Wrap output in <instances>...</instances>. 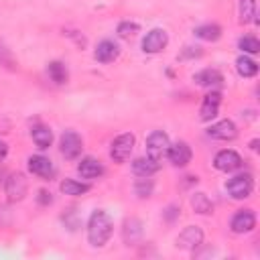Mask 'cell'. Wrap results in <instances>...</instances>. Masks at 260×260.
<instances>
[{
  "label": "cell",
  "mask_w": 260,
  "mask_h": 260,
  "mask_svg": "<svg viewBox=\"0 0 260 260\" xmlns=\"http://www.w3.org/2000/svg\"><path fill=\"white\" fill-rule=\"evenodd\" d=\"M28 171L37 177H41L43 181H51L55 177V165L43 156V154H32L28 156Z\"/></svg>",
  "instance_id": "7"
},
{
  "label": "cell",
  "mask_w": 260,
  "mask_h": 260,
  "mask_svg": "<svg viewBox=\"0 0 260 260\" xmlns=\"http://www.w3.org/2000/svg\"><path fill=\"white\" fill-rule=\"evenodd\" d=\"M134 134L130 132H124L120 136H116L112 140V146H110V156L114 158V162H126L134 150Z\"/></svg>",
  "instance_id": "2"
},
{
  "label": "cell",
  "mask_w": 260,
  "mask_h": 260,
  "mask_svg": "<svg viewBox=\"0 0 260 260\" xmlns=\"http://www.w3.org/2000/svg\"><path fill=\"white\" fill-rule=\"evenodd\" d=\"M169 37L162 28H152L150 32H146V37L142 39V51L144 53H158L167 47Z\"/></svg>",
  "instance_id": "10"
},
{
  "label": "cell",
  "mask_w": 260,
  "mask_h": 260,
  "mask_svg": "<svg viewBox=\"0 0 260 260\" xmlns=\"http://www.w3.org/2000/svg\"><path fill=\"white\" fill-rule=\"evenodd\" d=\"M39 203H41V205H49V203H53L51 193L45 191V189H41V191H39Z\"/></svg>",
  "instance_id": "31"
},
{
  "label": "cell",
  "mask_w": 260,
  "mask_h": 260,
  "mask_svg": "<svg viewBox=\"0 0 260 260\" xmlns=\"http://www.w3.org/2000/svg\"><path fill=\"white\" fill-rule=\"evenodd\" d=\"M232 232L234 234H248L256 228V215L252 209H240L234 217H232Z\"/></svg>",
  "instance_id": "9"
},
{
  "label": "cell",
  "mask_w": 260,
  "mask_h": 260,
  "mask_svg": "<svg viewBox=\"0 0 260 260\" xmlns=\"http://www.w3.org/2000/svg\"><path fill=\"white\" fill-rule=\"evenodd\" d=\"M0 65H6V67H14V61H12V55L10 51L0 43Z\"/></svg>",
  "instance_id": "30"
},
{
  "label": "cell",
  "mask_w": 260,
  "mask_h": 260,
  "mask_svg": "<svg viewBox=\"0 0 260 260\" xmlns=\"http://www.w3.org/2000/svg\"><path fill=\"white\" fill-rule=\"evenodd\" d=\"M238 47H240L244 53H250V55H254V53L260 51V43H258V39H256V37H250V35L242 37V39L238 41Z\"/></svg>",
  "instance_id": "27"
},
{
  "label": "cell",
  "mask_w": 260,
  "mask_h": 260,
  "mask_svg": "<svg viewBox=\"0 0 260 260\" xmlns=\"http://www.w3.org/2000/svg\"><path fill=\"white\" fill-rule=\"evenodd\" d=\"M26 191H28V181H26V177H24L22 173H12V175L6 179L4 193H6L8 201H12V203H14V201L24 199Z\"/></svg>",
  "instance_id": "5"
},
{
  "label": "cell",
  "mask_w": 260,
  "mask_h": 260,
  "mask_svg": "<svg viewBox=\"0 0 260 260\" xmlns=\"http://www.w3.org/2000/svg\"><path fill=\"white\" fill-rule=\"evenodd\" d=\"M136 195L138 197H148L150 193H152V183L148 181V177H144V179H140L138 183H136Z\"/></svg>",
  "instance_id": "29"
},
{
  "label": "cell",
  "mask_w": 260,
  "mask_h": 260,
  "mask_svg": "<svg viewBox=\"0 0 260 260\" xmlns=\"http://www.w3.org/2000/svg\"><path fill=\"white\" fill-rule=\"evenodd\" d=\"M219 104H221V93L219 91H209L203 102H201V108H199V116L203 122H209L211 118L217 116V110H219Z\"/></svg>",
  "instance_id": "13"
},
{
  "label": "cell",
  "mask_w": 260,
  "mask_h": 260,
  "mask_svg": "<svg viewBox=\"0 0 260 260\" xmlns=\"http://www.w3.org/2000/svg\"><path fill=\"white\" fill-rule=\"evenodd\" d=\"M6 152H8V144H6V142H2V140H0V160H2V158H4V156H6Z\"/></svg>",
  "instance_id": "32"
},
{
  "label": "cell",
  "mask_w": 260,
  "mask_h": 260,
  "mask_svg": "<svg viewBox=\"0 0 260 260\" xmlns=\"http://www.w3.org/2000/svg\"><path fill=\"white\" fill-rule=\"evenodd\" d=\"M236 67H238V73H240L242 77H254V75L258 73V65H256V61H252V59L246 57V55L238 57Z\"/></svg>",
  "instance_id": "23"
},
{
  "label": "cell",
  "mask_w": 260,
  "mask_h": 260,
  "mask_svg": "<svg viewBox=\"0 0 260 260\" xmlns=\"http://www.w3.org/2000/svg\"><path fill=\"white\" fill-rule=\"evenodd\" d=\"M213 165H215V169H217V171L232 173V171H236V169H240V167H242V156H240L236 150L225 148V150H219V152L215 154Z\"/></svg>",
  "instance_id": "8"
},
{
  "label": "cell",
  "mask_w": 260,
  "mask_h": 260,
  "mask_svg": "<svg viewBox=\"0 0 260 260\" xmlns=\"http://www.w3.org/2000/svg\"><path fill=\"white\" fill-rule=\"evenodd\" d=\"M61 146V154L65 156V158H69V160H73V158H77L79 154H81V148H83V142H81V138H79V134L77 132H73V130H65L63 134H61V142H59Z\"/></svg>",
  "instance_id": "6"
},
{
  "label": "cell",
  "mask_w": 260,
  "mask_h": 260,
  "mask_svg": "<svg viewBox=\"0 0 260 260\" xmlns=\"http://www.w3.org/2000/svg\"><path fill=\"white\" fill-rule=\"evenodd\" d=\"M61 193L65 195H83L89 191V185L87 183H79V181H73V179H65L61 185H59Z\"/></svg>",
  "instance_id": "21"
},
{
  "label": "cell",
  "mask_w": 260,
  "mask_h": 260,
  "mask_svg": "<svg viewBox=\"0 0 260 260\" xmlns=\"http://www.w3.org/2000/svg\"><path fill=\"white\" fill-rule=\"evenodd\" d=\"M201 242H203V232H201V228L189 225V228H185V230L179 234V238H177V248L195 250L197 246H201Z\"/></svg>",
  "instance_id": "11"
},
{
  "label": "cell",
  "mask_w": 260,
  "mask_h": 260,
  "mask_svg": "<svg viewBox=\"0 0 260 260\" xmlns=\"http://www.w3.org/2000/svg\"><path fill=\"white\" fill-rule=\"evenodd\" d=\"M112 217L102 211V209H95L91 215H89V221H87V240L93 248H102L110 236H112Z\"/></svg>",
  "instance_id": "1"
},
{
  "label": "cell",
  "mask_w": 260,
  "mask_h": 260,
  "mask_svg": "<svg viewBox=\"0 0 260 260\" xmlns=\"http://www.w3.org/2000/svg\"><path fill=\"white\" fill-rule=\"evenodd\" d=\"M124 242L130 246V244H134L138 238H140V234H142V223L138 221V219H126V223H124Z\"/></svg>",
  "instance_id": "20"
},
{
  "label": "cell",
  "mask_w": 260,
  "mask_h": 260,
  "mask_svg": "<svg viewBox=\"0 0 260 260\" xmlns=\"http://www.w3.org/2000/svg\"><path fill=\"white\" fill-rule=\"evenodd\" d=\"M191 207H193L197 213H211V209H213V205H211V201L207 199L205 193H195V195L191 197Z\"/></svg>",
  "instance_id": "26"
},
{
  "label": "cell",
  "mask_w": 260,
  "mask_h": 260,
  "mask_svg": "<svg viewBox=\"0 0 260 260\" xmlns=\"http://www.w3.org/2000/svg\"><path fill=\"white\" fill-rule=\"evenodd\" d=\"M256 20V0H240V22L250 24Z\"/></svg>",
  "instance_id": "25"
},
{
  "label": "cell",
  "mask_w": 260,
  "mask_h": 260,
  "mask_svg": "<svg viewBox=\"0 0 260 260\" xmlns=\"http://www.w3.org/2000/svg\"><path fill=\"white\" fill-rule=\"evenodd\" d=\"M30 136H32V140H35V144H37L39 148H49L51 142H53V132H51V128H49V126H43V124L32 126Z\"/></svg>",
  "instance_id": "18"
},
{
  "label": "cell",
  "mask_w": 260,
  "mask_h": 260,
  "mask_svg": "<svg viewBox=\"0 0 260 260\" xmlns=\"http://www.w3.org/2000/svg\"><path fill=\"white\" fill-rule=\"evenodd\" d=\"M118 55H120V49H118V45L114 41H102V43H98L95 53H93V57L100 63H112L114 59H118Z\"/></svg>",
  "instance_id": "15"
},
{
  "label": "cell",
  "mask_w": 260,
  "mask_h": 260,
  "mask_svg": "<svg viewBox=\"0 0 260 260\" xmlns=\"http://www.w3.org/2000/svg\"><path fill=\"white\" fill-rule=\"evenodd\" d=\"M193 32L197 39H203V41H217L221 37V28L217 24H201Z\"/></svg>",
  "instance_id": "22"
},
{
  "label": "cell",
  "mask_w": 260,
  "mask_h": 260,
  "mask_svg": "<svg viewBox=\"0 0 260 260\" xmlns=\"http://www.w3.org/2000/svg\"><path fill=\"white\" fill-rule=\"evenodd\" d=\"M225 189H228V193H230L234 199H246V197H250V193H252V189H254V179H252V175H248V173L236 175V177H232V179L228 181Z\"/></svg>",
  "instance_id": "4"
},
{
  "label": "cell",
  "mask_w": 260,
  "mask_h": 260,
  "mask_svg": "<svg viewBox=\"0 0 260 260\" xmlns=\"http://www.w3.org/2000/svg\"><path fill=\"white\" fill-rule=\"evenodd\" d=\"M158 169H160L158 160H152L150 156H140V158H136V160L132 162V171H134L138 177H150V175H154Z\"/></svg>",
  "instance_id": "17"
},
{
  "label": "cell",
  "mask_w": 260,
  "mask_h": 260,
  "mask_svg": "<svg viewBox=\"0 0 260 260\" xmlns=\"http://www.w3.org/2000/svg\"><path fill=\"white\" fill-rule=\"evenodd\" d=\"M171 142H169V136L162 132V130H154L148 134L146 138V156H150L152 160H162V156L167 154Z\"/></svg>",
  "instance_id": "3"
},
{
  "label": "cell",
  "mask_w": 260,
  "mask_h": 260,
  "mask_svg": "<svg viewBox=\"0 0 260 260\" xmlns=\"http://www.w3.org/2000/svg\"><path fill=\"white\" fill-rule=\"evenodd\" d=\"M167 156H169V160H171L175 167H185V165H189V162H191L193 152H191L189 144L181 140V142H175V144H171V146H169Z\"/></svg>",
  "instance_id": "12"
},
{
  "label": "cell",
  "mask_w": 260,
  "mask_h": 260,
  "mask_svg": "<svg viewBox=\"0 0 260 260\" xmlns=\"http://www.w3.org/2000/svg\"><path fill=\"white\" fill-rule=\"evenodd\" d=\"M77 173L83 177V179H98L104 175V167L100 160L87 156V158H81V162L77 165Z\"/></svg>",
  "instance_id": "16"
},
{
  "label": "cell",
  "mask_w": 260,
  "mask_h": 260,
  "mask_svg": "<svg viewBox=\"0 0 260 260\" xmlns=\"http://www.w3.org/2000/svg\"><path fill=\"white\" fill-rule=\"evenodd\" d=\"M138 32V24L136 22H130V20H124L118 24V35L122 39H128V37H134Z\"/></svg>",
  "instance_id": "28"
},
{
  "label": "cell",
  "mask_w": 260,
  "mask_h": 260,
  "mask_svg": "<svg viewBox=\"0 0 260 260\" xmlns=\"http://www.w3.org/2000/svg\"><path fill=\"white\" fill-rule=\"evenodd\" d=\"M207 136H211L215 140H234L238 136V128H236V124L232 120H221V122L209 126Z\"/></svg>",
  "instance_id": "14"
},
{
  "label": "cell",
  "mask_w": 260,
  "mask_h": 260,
  "mask_svg": "<svg viewBox=\"0 0 260 260\" xmlns=\"http://www.w3.org/2000/svg\"><path fill=\"white\" fill-rule=\"evenodd\" d=\"M195 81L199 85H203V87H211V85H219L223 81V77H221V73L217 69H203V71H199L195 75Z\"/></svg>",
  "instance_id": "19"
},
{
  "label": "cell",
  "mask_w": 260,
  "mask_h": 260,
  "mask_svg": "<svg viewBox=\"0 0 260 260\" xmlns=\"http://www.w3.org/2000/svg\"><path fill=\"white\" fill-rule=\"evenodd\" d=\"M47 73H49V77L55 81V83H65L67 81V77H69V73H67V67L61 63V61H53V63H49V67H47Z\"/></svg>",
  "instance_id": "24"
}]
</instances>
